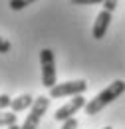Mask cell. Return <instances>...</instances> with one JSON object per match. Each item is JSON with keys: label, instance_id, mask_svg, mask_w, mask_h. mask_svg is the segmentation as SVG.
<instances>
[{"label": "cell", "instance_id": "cell-6", "mask_svg": "<svg viewBox=\"0 0 125 129\" xmlns=\"http://www.w3.org/2000/svg\"><path fill=\"white\" fill-rule=\"evenodd\" d=\"M109 22H111V12H107V10H101V12L95 16L93 30H91L95 40H101V38L105 36V32L109 30Z\"/></svg>", "mask_w": 125, "mask_h": 129}, {"label": "cell", "instance_id": "cell-1", "mask_svg": "<svg viewBox=\"0 0 125 129\" xmlns=\"http://www.w3.org/2000/svg\"><path fill=\"white\" fill-rule=\"evenodd\" d=\"M125 93V81L123 80H115L113 83H109L105 89H101L93 99H89L87 103H85V115H97V113L101 111L105 105H109L113 103L117 97H121Z\"/></svg>", "mask_w": 125, "mask_h": 129}, {"label": "cell", "instance_id": "cell-8", "mask_svg": "<svg viewBox=\"0 0 125 129\" xmlns=\"http://www.w3.org/2000/svg\"><path fill=\"white\" fill-rule=\"evenodd\" d=\"M12 125H16V113L0 111V127H12Z\"/></svg>", "mask_w": 125, "mask_h": 129}, {"label": "cell", "instance_id": "cell-12", "mask_svg": "<svg viewBox=\"0 0 125 129\" xmlns=\"http://www.w3.org/2000/svg\"><path fill=\"white\" fill-rule=\"evenodd\" d=\"M10 48H12V46H10V42H8V40H4V38L0 36V54H8Z\"/></svg>", "mask_w": 125, "mask_h": 129}, {"label": "cell", "instance_id": "cell-10", "mask_svg": "<svg viewBox=\"0 0 125 129\" xmlns=\"http://www.w3.org/2000/svg\"><path fill=\"white\" fill-rule=\"evenodd\" d=\"M76 6H89V4H103V0H70Z\"/></svg>", "mask_w": 125, "mask_h": 129}, {"label": "cell", "instance_id": "cell-16", "mask_svg": "<svg viewBox=\"0 0 125 129\" xmlns=\"http://www.w3.org/2000/svg\"><path fill=\"white\" fill-rule=\"evenodd\" d=\"M103 129H111V127H103Z\"/></svg>", "mask_w": 125, "mask_h": 129}, {"label": "cell", "instance_id": "cell-14", "mask_svg": "<svg viewBox=\"0 0 125 129\" xmlns=\"http://www.w3.org/2000/svg\"><path fill=\"white\" fill-rule=\"evenodd\" d=\"M62 129H78V119H68V121H64V125H62Z\"/></svg>", "mask_w": 125, "mask_h": 129}, {"label": "cell", "instance_id": "cell-7", "mask_svg": "<svg viewBox=\"0 0 125 129\" xmlns=\"http://www.w3.org/2000/svg\"><path fill=\"white\" fill-rule=\"evenodd\" d=\"M34 99L36 97H32L30 93H22V95H18L12 99V103H10V109L14 113L18 111H24V109H28V107H32L34 105Z\"/></svg>", "mask_w": 125, "mask_h": 129}, {"label": "cell", "instance_id": "cell-11", "mask_svg": "<svg viewBox=\"0 0 125 129\" xmlns=\"http://www.w3.org/2000/svg\"><path fill=\"white\" fill-rule=\"evenodd\" d=\"M10 103H12V99H10V95H6V93H2V95H0V111H4L6 107H10Z\"/></svg>", "mask_w": 125, "mask_h": 129}, {"label": "cell", "instance_id": "cell-4", "mask_svg": "<svg viewBox=\"0 0 125 129\" xmlns=\"http://www.w3.org/2000/svg\"><path fill=\"white\" fill-rule=\"evenodd\" d=\"M48 105H50V97L40 95L34 99V105L30 107V115H26V121L22 123V129H38L44 113L48 111Z\"/></svg>", "mask_w": 125, "mask_h": 129}, {"label": "cell", "instance_id": "cell-5", "mask_svg": "<svg viewBox=\"0 0 125 129\" xmlns=\"http://www.w3.org/2000/svg\"><path fill=\"white\" fill-rule=\"evenodd\" d=\"M85 97L83 95H76V97H72L68 103H64L60 109H56V113H54V119L56 121H68V119H72L76 113L81 109V107H85Z\"/></svg>", "mask_w": 125, "mask_h": 129}, {"label": "cell", "instance_id": "cell-2", "mask_svg": "<svg viewBox=\"0 0 125 129\" xmlns=\"http://www.w3.org/2000/svg\"><path fill=\"white\" fill-rule=\"evenodd\" d=\"M85 89H87V81L85 80H72V81H64V83H56L50 89V97H54V99L76 97V95H83Z\"/></svg>", "mask_w": 125, "mask_h": 129}, {"label": "cell", "instance_id": "cell-15", "mask_svg": "<svg viewBox=\"0 0 125 129\" xmlns=\"http://www.w3.org/2000/svg\"><path fill=\"white\" fill-rule=\"evenodd\" d=\"M8 129H22V127H18V125H12V127H8Z\"/></svg>", "mask_w": 125, "mask_h": 129}, {"label": "cell", "instance_id": "cell-9", "mask_svg": "<svg viewBox=\"0 0 125 129\" xmlns=\"http://www.w3.org/2000/svg\"><path fill=\"white\" fill-rule=\"evenodd\" d=\"M34 2H36V0H10V2H8V6H10V10L18 12V10H24L26 6L34 4Z\"/></svg>", "mask_w": 125, "mask_h": 129}, {"label": "cell", "instance_id": "cell-3", "mask_svg": "<svg viewBox=\"0 0 125 129\" xmlns=\"http://www.w3.org/2000/svg\"><path fill=\"white\" fill-rule=\"evenodd\" d=\"M40 66H42V85L52 89L56 85V58L50 48L40 52Z\"/></svg>", "mask_w": 125, "mask_h": 129}, {"label": "cell", "instance_id": "cell-13", "mask_svg": "<svg viewBox=\"0 0 125 129\" xmlns=\"http://www.w3.org/2000/svg\"><path fill=\"white\" fill-rule=\"evenodd\" d=\"M115 8H117V0H103V10L113 12Z\"/></svg>", "mask_w": 125, "mask_h": 129}]
</instances>
